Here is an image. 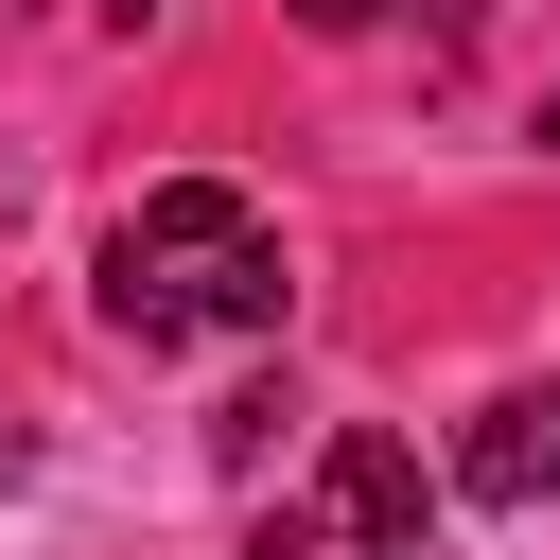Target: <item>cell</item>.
<instances>
[{"label":"cell","instance_id":"obj_3","mask_svg":"<svg viewBox=\"0 0 560 560\" xmlns=\"http://www.w3.org/2000/svg\"><path fill=\"white\" fill-rule=\"evenodd\" d=\"M332 508H350V542H368V560H420V455H402V438H368V420H350V438H332Z\"/></svg>","mask_w":560,"mask_h":560},{"label":"cell","instance_id":"obj_1","mask_svg":"<svg viewBox=\"0 0 560 560\" xmlns=\"http://www.w3.org/2000/svg\"><path fill=\"white\" fill-rule=\"evenodd\" d=\"M280 228L228 192V175H175V192H140L122 228H105V332H140V350H192V332H280Z\"/></svg>","mask_w":560,"mask_h":560},{"label":"cell","instance_id":"obj_7","mask_svg":"<svg viewBox=\"0 0 560 560\" xmlns=\"http://www.w3.org/2000/svg\"><path fill=\"white\" fill-rule=\"evenodd\" d=\"M542 140H560V88H542Z\"/></svg>","mask_w":560,"mask_h":560},{"label":"cell","instance_id":"obj_4","mask_svg":"<svg viewBox=\"0 0 560 560\" xmlns=\"http://www.w3.org/2000/svg\"><path fill=\"white\" fill-rule=\"evenodd\" d=\"M332 525H350L332 490H315V508H262V542H245V560H332Z\"/></svg>","mask_w":560,"mask_h":560},{"label":"cell","instance_id":"obj_6","mask_svg":"<svg viewBox=\"0 0 560 560\" xmlns=\"http://www.w3.org/2000/svg\"><path fill=\"white\" fill-rule=\"evenodd\" d=\"M105 18H122V35H140V18H158V0H105Z\"/></svg>","mask_w":560,"mask_h":560},{"label":"cell","instance_id":"obj_2","mask_svg":"<svg viewBox=\"0 0 560 560\" xmlns=\"http://www.w3.org/2000/svg\"><path fill=\"white\" fill-rule=\"evenodd\" d=\"M455 490H472V508H542V490H560V385H508V402L455 438Z\"/></svg>","mask_w":560,"mask_h":560},{"label":"cell","instance_id":"obj_5","mask_svg":"<svg viewBox=\"0 0 560 560\" xmlns=\"http://www.w3.org/2000/svg\"><path fill=\"white\" fill-rule=\"evenodd\" d=\"M298 18H315V35H350V18H385V0H298Z\"/></svg>","mask_w":560,"mask_h":560}]
</instances>
